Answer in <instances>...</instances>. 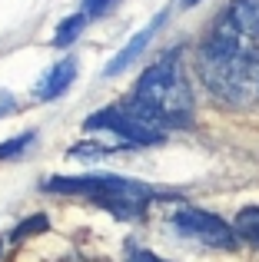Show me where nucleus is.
I'll return each instance as SVG.
<instances>
[{"instance_id":"11","label":"nucleus","mask_w":259,"mask_h":262,"mask_svg":"<svg viewBox=\"0 0 259 262\" xmlns=\"http://www.w3.org/2000/svg\"><path fill=\"white\" fill-rule=\"evenodd\" d=\"M44 229H47V216H30V219H24V223L10 232V239H13V243H20V239L37 236V232H44Z\"/></svg>"},{"instance_id":"9","label":"nucleus","mask_w":259,"mask_h":262,"mask_svg":"<svg viewBox=\"0 0 259 262\" xmlns=\"http://www.w3.org/2000/svg\"><path fill=\"white\" fill-rule=\"evenodd\" d=\"M236 236L259 246V206H246L236 212Z\"/></svg>"},{"instance_id":"13","label":"nucleus","mask_w":259,"mask_h":262,"mask_svg":"<svg viewBox=\"0 0 259 262\" xmlns=\"http://www.w3.org/2000/svg\"><path fill=\"white\" fill-rule=\"evenodd\" d=\"M126 262H163V259L153 256L149 249H136V246H130V249H126Z\"/></svg>"},{"instance_id":"4","label":"nucleus","mask_w":259,"mask_h":262,"mask_svg":"<svg viewBox=\"0 0 259 262\" xmlns=\"http://www.w3.org/2000/svg\"><path fill=\"white\" fill-rule=\"evenodd\" d=\"M173 226L183 236L196 239L203 246H213V249H233L236 246V229L229 223H223L220 216L206 209H180L173 219Z\"/></svg>"},{"instance_id":"15","label":"nucleus","mask_w":259,"mask_h":262,"mask_svg":"<svg viewBox=\"0 0 259 262\" xmlns=\"http://www.w3.org/2000/svg\"><path fill=\"white\" fill-rule=\"evenodd\" d=\"M193 4H200V0H183V7H193Z\"/></svg>"},{"instance_id":"10","label":"nucleus","mask_w":259,"mask_h":262,"mask_svg":"<svg viewBox=\"0 0 259 262\" xmlns=\"http://www.w3.org/2000/svg\"><path fill=\"white\" fill-rule=\"evenodd\" d=\"M33 143H37V129H24L20 136L0 143V160H20V156L33 146Z\"/></svg>"},{"instance_id":"6","label":"nucleus","mask_w":259,"mask_h":262,"mask_svg":"<svg viewBox=\"0 0 259 262\" xmlns=\"http://www.w3.org/2000/svg\"><path fill=\"white\" fill-rule=\"evenodd\" d=\"M73 80H77V57H63L60 63H53L50 70L44 73V80H37V86H33V100H40V103L57 100L60 93L70 90Z\"/></svg>"},{"instance_id":"1","label":"nucleus","mask_w":259,"mask_h":262,"mask_svg":"<svg viewBox=\"0 0 259 262\" xmlns=\"http://www.w3.org/2000/svg\"><path fill=\"white\" fill-rule=\"evenodd\" d=\"M133 103L156 120L163 129L169 126H189L193 120V90L180 70V53H169L160 63H153L140 77L133 90Z\"/></svg>"},{"instance_id":"3","label":"nucleus","mask_w":259,"mask_h":262,"mask_svg":"<svg viewBox=\"0 0 259 262\" xmlns=\"http://www.w3.org/2000/svg\"><path fill=\"white\" fill-rule=\"evenodd\" d=\"M93 129L117 133V136H123L126 143H136V146H149V143L166 140V129L156 120H149L136 103H117V106H103L100 113L87 116L83 133H93Z\"/></svg>"},{"instance_id":"8","label":"nucleus","mask_w":259,"mask_h":262,"mask_svg":"<svg viewBox=\"0 0 259 262\" xmlns=\"http://www.w3.org/2000/svg\"><path fill=\"white\" fill-rule=\"evenodd\" d=\"M87 13L80 10V13H73V17H67V20H60V27H57V33H53V47H60V50H63V47H70L73 40L80 37V33H83V27H87Z\"/></svg>"},{"instance_id":"16","label":"nucleus","mask_w":259,"mask_h":262,"mask_svg":"<svg viewBox=\"0 0 259 262\" xmlns=\"http://www.w3.org/2000/svg\"><path fill=\"white\" fill-rule=\"evenodd\" d=\"M0 249H4V246H0Z\"/></svg>"},{"instance_id":"2","label":"nucleus","mask_w":259,"mask_h":262,"mask_svg":"<svg viewBox=\"0 0 259 262\" xmlns=\"http://www.w3.org/2000/svg\"><path fill=\"white\" fill-rule=\"evenodd\" d=\"M47 192H80L90 196L97 206H103L106 212H113L117 219H136L146 212L149 199L156 196L153 186L140 183V179H126V176H110V173H97V176H50L44 183Z\"/></svg>"},{"instance_id":"12","label":"nucleus","mask_w":259,"mask_h":262,"mask_svg":"<svg viewBox=\"0 0 259 262\" xmlns=\"http://www.w3.org/2000/svg\"><path fill=\"white\" fill-rule=\"evenodd\" d=\"M113 4H117V0H83V13L87 17H100V13H106Z\"/></svg>"},{"instance_id":"7","label":"nucleus","mask_w":259,"mask_h":262,"mask_svg":"<svg viewBox=\"0 0 259 262\" xmlns=\"http://www.w3.org/2000/svg\"><path fill=\"white\" fill-rule=\"evenodd\" d=\"M226 20L246 40H259V0H233L226 10Z\"/></svg>"},{"instance_id":"5","label":"nucleus","mask_w":259,"mask_h":262,"mask_svg":"<svg viewBox=\"0 0 259 262\" xmlns=\"http://www.w3.org/2000/svg\"><path fill=\"white\" fill-rule=\"evenodd\" d=\"M163 20H166V13H156V17L149 20V24L143 27L140 33H133V37H130V43H126L123 50H120L117 57L110 60V63L103 67V77H120V73H123L130 63H136V60H140V53H143V50L149 47V40L156 37V30L163 27Z\"/></svg>"},{"instance_id":"14","label":"nucleus","mask_w":259,"mask_h":262,"mask_svg":"<svg viewBox=\"0 0 259 262\" xmlns=\"http://www.w3.org/2000/svg\"><path fill=\"white\" fill-rule=\"evenodd\" d=\"M10 110H13V96L0 90V116H4V113H10Z\"/></svg>"}]
</instances>
